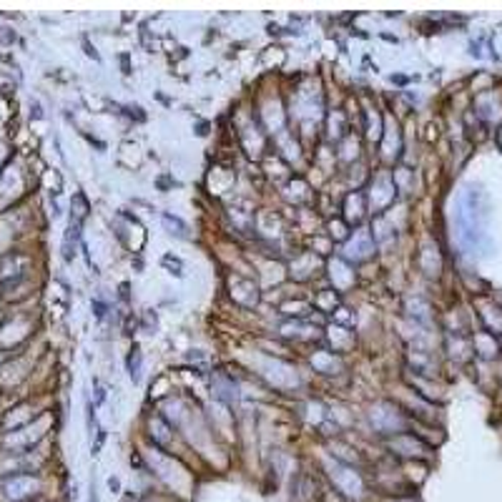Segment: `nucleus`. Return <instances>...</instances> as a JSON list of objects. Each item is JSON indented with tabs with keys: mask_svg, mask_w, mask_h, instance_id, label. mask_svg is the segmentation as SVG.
I'll return each instance as SVG.
<instances>
[{
	"mask_svg": "<svg viewBox=\"0 0 502 502\" xmlns=\"http://www.w3.org/2000/svg\"><path fill=\"white\" fill-rule=\"evenodd\" d=\"M329 477H332L334 487H337L344 497H349V500H360V497L365 495V480H362V475L355 467L334 460V462H329Z\"/></svg>",
	"mask_w": 502,
	"mask_h": 502,
	"instance_id": "1",
	"label": "nucleus"
},
{
	"mask_svg": "<svg viewBox=\"0 0 502 502\" xmlns=\"http://www.w3.org/2000/svg\"><path fill=\"white\" fill-rule=\"evenodd\" d=\"M38 490H41V480L33 475H13L3 482V497L8 502L31 500V497L38 495Z\"/></svg>",
	"mask_w": 502,
	"mask_h": 502,
	"instance_id": "2",
	"label": "nucleus"
},
{
	"mask_svg": "<svg viewBox=\"0 0 502 502\" xmlns=\"http://www.w3.org/2000/svg\"><path fill=\"white\" fill-rule=\"evenodd\" d=\"M372 424H375L380 432H387V429H394L397 424V414L392 412L387 404H377L375 409H372Z\"/></svg>",
	"mask_w": 502,
	"mask_h": 502,
	"instance_id": "3",
	"label": "nucleus"
},
{
	"mask_svg": "<svg viewBox=\"0 0 502 502\" xmlns=\"http://www.w3.org/2000/svg\"><path fill=\"white\" fill-rule=\"evenodd\" d=\"M355 246H357V251H352V254H349V256H355V259H365V256L372 254V249H375V246H372V239L367 236V234H357L355 241L349 244L347 249H355Z\"/></svg>",
	"mask_w": 502,
	"mask_h": 502,
	"instance_id": "4",
	"label": "nucleus"
},
{
	"mask_svg": "<svg viewBox=\"0 0 502 502\" xmlns=\"http://www.w3.org/2000/svg\"><path fill=\"white\" fill-rule=\"evenodd\" d=\"M216 389H221V392H216V394L224 397V399H229V402H236L239 399L236 385H234L229 377H216Z\"/></svg>",
	"mask_w": 502,
	"mask_h": 502,
	"instance_id": "5",
	"label": "nucleus"
},
{
	"mask_svg": "<svg viewBox=\"0 0 502 502\" xmlns=\"http://www.w3.org/2000/svg\"><path fill=\"white\" fill-rule=\"evenodd\" d=\"M128 370H131V380L138 382V370H141V355H138V347H133V355L128 357Z\"/></svg>",
	"mask_w": 502,
	"mask_h": 502,
	"instance_id": "6",
	"label": "nucleus"
},
{
	"mask_svg": "<svg viewBox=\"0 0 502 502\" xmlns=\"http://www.w3.org/2000/svg\"><path fill=\"white\" fill-rule=\"evenodd\" d=\"M108 487H111L113 492H118V487H121V482H118L116 477H111V480H108Z\"/></svg>",
	"mask_w": 502,
	"mask_h": 502,
	"instance_id": "7",
	"label": "nucleus"
},
{
	"mask_svg": "<svg viewBox=\"0 0 502 502\" xmlns=\"http://www.w3.org/2000/svg\"><path fill=\"white\" fill-rule=\"evenodd\" d=\"M88 502H98V500H95V492H93V495H90V500Z\"/></svg>",
	"mask_w": 502,
	"mask_h": 502,
	"instance_id": "8",
	"label": "nucleus"
}]
</instances>
